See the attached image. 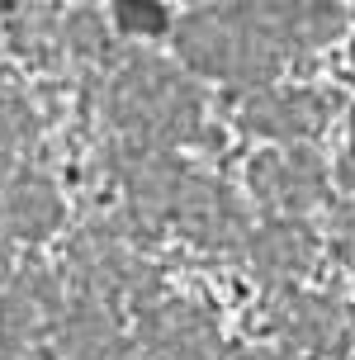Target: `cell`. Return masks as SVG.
I'll return each instance as SVG.
<instances>
[{
    "label": "cell",
    "instance_id": "4fadbf2b",
    "mask_svg": "<svg viewBox=\"0 0 355 360\" xmlns=\"http://www.w3.org/2000/svg\"><path fill=\"white\" fill-rule=\"evenodd\" d=\"M228 360H299L294 351H242V356H228Z\"/></svg>",
    "mask_w": 355,
    "mask_h": 360
},
{
    "label": "cell",
    "instance_id": "277c9868",
    "mask_svg": "<svg viewBox=\"0 0 355 360\" xmlns=\"http://www.w3.org/2000/svg\"><path fill=\"white\" fill-rule=\"evenodd\" d=\"M124 109L128 119L152 128L157 138H185L199 119V95L185 76L166 72V67H142L124 86Z\"/></svg>",
    "mask_w": 355,
    "mask_h": 360
},
{
    "label": "cell",
    "instance_id": "7c38bea8",
    "mask_svg": "<svg viewBox=\"0 0 355 360\" xmlns=\"http://www.w3.org/2000/svg\"><path fill=\"white\" fill-rule=\"evenodd\" d=\"M337 176H341V185H346V195H355V147L341 157V166H337Z\"/></svg>",
    "mask_w": 355,
    "mask_h": 360
},
{
    "label": "cell",
    "instance_id": "9c48e42d",
    "mask_svg": "<svg viewBox=\"0 0 355 360\" xmlns=\"http://www.w3.org/2000/svg\"><path fill=\"white\" fill-rule=\"evenodd\" d=\"M341 29H346V15H341L337 0H289L284 5L280 38H284V48H289V57H303V53L327 48Z\"/></svg>",
    "mask_w": 355,
    "mask_h": 360
},
{
    "label": "cell",
    "instance_id": "30bf717a",
    "mask_svg": "<svg viewBox=\"0 0 355 360\" xmlns=\"http://www.w3.org/2000/svg\"><path fill=\"white\" fill-rule=\"evenodd\" d=\"M119 15H124L128 29H142V34H157L161 24H166V15H161L157 5H142V0H124Z\"/></svg>",
    "mask_w": 355,
    "mask_h": 360
},
{
    "label": "cell",
    "instance_id": "52a82bcc",
    "mask_svg": "<svg viewBox=\"0 0 355 360\" xmlns=\"http://www.w3.org/2000/svg\"><path fill=\"white\" fill-rule=\"evenodd\" d=\"M176 209H180V218H185V228H190L204 247H242L247 233H251L242 199L232 195L228 185H218V180H190L185 176Z\"/></svg>",
    "mask_w": 355,
    "mask_h": 360
},
{
    "label": "cell",
    "instance_id": "7a4b0ae2",
    "mask_svg": "<svg viewBox=\"0 0 355 360\" xmlns=\"http://www.w3.org/2000/svg\"><path fill=\"white\" fill-rule=\"evenodd\" d=\"M247 180H251L256 204L270 209V218H303L327 199L322 162L308 152V147H284V152L256 157L251 171H247Z\"/></svg>",
    "mask_w": 355,
    "mask_h": 360
},
{
    "label": "cell",
    "instance_id": "6da1fadb",
    "mask_svg": "<svg viewBox=\"0 0 355 360\" xmlns=\"http://www.w3.org/2000/svg\"><path fill=\"white\" fill-rule=\"evenodd\" d=\"M176 43L195 72L223 76L237 86H270L284 72V62H294L284 38L270 24L242 15L232 5H209V10L190 15L180 24Z\"/></svg>",
    "mask_w": 355,
    "mask_h": 360
},
{
    "label": "cell",
    "instance_id": "8fae6325",
    "mask_svg": "<svg viewBox=\"0 0 355 360\" xmlns=\"http://www.w3.org/2000/svg\"><path fill=\"white\" fill-rule=\"evenodd\" d=\"M332 237H337V247L355 252V195H346L337 209H332Z\"/></svg>",
    "mask_w": 355,
    "mask_h": 360
},
{
    "label": "cell",
    "instance_id": "8992f818",
    "mask_svg": "<svg viewBox=\"0 0 355 360\" xmlns=\"http://www.w3.org/2000/svg\"><path fill=\"white\" fill-rule=\"evenodd\" d=\"M247 261L270 285H294L303 270L318 261V237L303 218H270L247 233Z\"/></svg>",
    "mask_w": 355,
    "mask_h": 360
},
{
    "label": "cell",
    "instance_id": "5b68a950",
    "mask_svg": "<svg viewBox=\"0 0 355 360\" xmlns=\"http://www.w3.org/2000/svg\"><path fill=\"white\" fill-rule=\"evenodd\" d=\"M327 114H332V105L318 90H256L242 105V124L261 138L299 147L303 138H313L327 124Z\"/></svg>",
    "mask_w": 355,
    "mask_h": 360
},
{
    "label": "cell",
    "instance_id": "3957f363",
    "mask_svg": "<svg viewBox=\"0 0 355 360\" xmlns=\"http://www.w3.org/2000/svg\"><path fill=\"white\" fill-rule=\"evenodd\" d=\"M270 323L280 332V342L294 356H341L351 342V323L341 313L337 299L308 294V289L280 285L270 299Z\"/></svg>",
    "mask_w": 355,
    "mask_h": 360
},
{
    "label": "cell",
    "instance_id": "5bb4252c",
    "mask_svg": "<svg viewBox=\"0 0 355 360\" xmlns=\"http://www.w3.org/2000/svg\"><path fill=\"white\" fill-rule=\"evenodd\" d=\"M351 57H355V43H351Z\"/></svg>",
    "mask_w": 355,
    "mask_h": 360
},
{
    "label": "cell",
    "instance_id": "ba28073f",
    "mask_svg": "<svg viewBox=\"0 0 355 360\" xmlns=\"http://www.w3.org/2000/svg\"><path fill=\"white\" fill-rule=\"evenodd\" d=\"M147 351L157 360H218L223 337H218L209 313H199L190 304H171L147 318Z\"/></svg>",
    "mask_w": 355,
    "mask_h": 360
}]
</instances>
